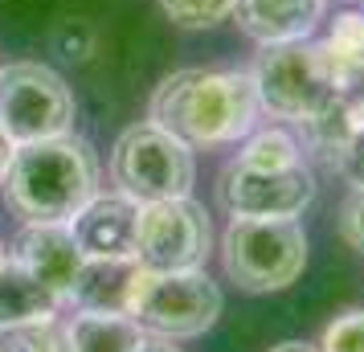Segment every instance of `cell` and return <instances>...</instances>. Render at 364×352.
I'll return each instance as SVG.
<instances>
[{"label":"cell","mask_w":364,"mask_h":352,"mask_svg":"<svg viewBox=\"0 0 364 352\" xmlns=\"http://www.w3.org/2000/svg\"><path fill=\"white\" fill-rule=\"evenodd\" d=\"M135 225H139V201H132L127 193H95L70 218V230L86 258H115V262H135Z\"/></svg>","instance_id":"8fae6325"},{"label":"cell","mask_w":364,"mask_h":352,"mask_svg":"<svg viewBox=\"0 0 364 352\" xmlns=\"http://www.w3.org/2000/svg\"><path fill=\"white\" fill-rule=\"evenodd\" d=\"M70 340H74V352H139L148 344V332L127 311L82 307L70 324Z\"/></svg>","instance_id":"5bb4252c"},{"label":"cell","mask_w":364,"mask_h":352,"mask_svg":"<svg viewBox=\"0 0 364 352\" xmlns=\"http://www.w3.org/2000/svg\"><path fill=\"white\" fill-rule=\"evenodd\" d=\"M13 151H17V144H13V135L4 132V123H0V176H4V168L13 160Z\"/></svg>","instance_id":"cb8c5ba5"},{"label":"cell","mask_w":364,"mask_h":352,"mask_svg":"<svg viewBox=\"0 0 364 352\" xmlns=\"http://www.w3.org/2000/svg\"><path fill=\"white\" fill-rule=\"evenodd\" d=\"M139 352H181V348H176V340H160V336H156V340H148Z\"/></svg>","instance_id":"484cf974"},{"label":"cell","mask_w":364,"mask_h":352,"mask_svg":"<svg viewBox=\"0 0 364 352\" xmlns=\"http://www.w3.org/2000/svg\"><path fill=\"white\" fill-rule=\"evenodd\" d=\"M328 0H233V21L258 46L303 41L323 21Z\"/></svg>","instance_id":"7c38bea8"},{"label":"cell","mask_w":364,"mask_h":352,"mask_svg":"<svg viewBox=\"0 0 364 352\" xmlns=\"http://www.w3.org/2000/svg\"><path fill=\"white\" fill-rule=\"evenodd\" d=\"M328 53L331 78L340 86V95H352L364 86V13H340L331 21L328 37L319 41Z\"/></svg>","instance_id":"9a60e30c"},{"label":"cell","mask_w":364,"mask_h":352,"mask_svg":"<svg viewBox=\"0 0 364 352\" xmlns=\"http://www.w3.org/2000/svg\"><path fill=\"white\" fill-rule=\"evenodd\" d=\"M217 201L230 218H303L315 201L311 164L291 168H246L230 160L217 181Z\"/></svg>","instance_id":"9c48e42d"},{"label":"cell","mask_w":364,"mask_h":352,"mask_svg":"<svg viewBox=\"0 0 364 352\" xmlns=\"http://www.w3.org/2000/svg\"><path fill=\"white\" fill-rule=\"evenodd\" d=\"M50 46L66 62H90L95 50H99V29H95V21H86V17H66L53 25Z\"/></svg>","instance_id":"ffe728a7"},{"label":"cell","mask_w":364,"mask_h":352,"mask_svg":"<svg viewBox=\"0 0 364 352\" xmlns=\"http://www.w3.org/2000/svg\"><path fill=\"white\" fill-rule=\"evenodd\" d=\"M221 262L230 283L250 295L287 291L307 267V230L299 218H230Z\"/></svg>","instance_id":"5b68a950"},{"label":"cell","mask_w":364,"mask_h":352,"mask_svg":"<svg viewBox=\"0 0 364 352\" xmlns=\"http://www.w3.org/2000/svg\"><path fill=\"white\" fill-rule=\"evenodd\" d=\"M250 78H254V90H258V107L270 119L291 123V127L311 123L315 115H323L328 107L344 99L336 78H331L328 53L311 37L262 46Z\"/></svg>","instance_id":"3957f363"},{"label":"cell","mask_w":364,"mask_h":352,"mask_svg":"<svg viewBox=\"0 0 364 352\" xmlns=\"http://www.w3.org/2000/svg\"><path fill=\"white\" fill-rule=\"evenodd\" d=\"M53 311H58V295L50 287L37 283L17 258H4L0 262V332L33 319H50Z\"/></svg>","instance_id":"4fadbf2b"},{"label":"cell","mask_w":364,"mask_h":352,"mask_svg":"<svg viewBox=\"0 0 364 352\" xmlns=\"http://www.w3.org/2000/svg\"><path fill=\"white\" fill-rule=\"evenodd\" d=\"M266 352H319L315 344H303V340H282V344H274V348Z\"/></svg>","instance_id":"d4e9b609"},{"label":"cell","mask_w":364,"mask_h":352,"mask_svg":"<svg viewBox=\"0 0 364 352\" xmlns=\"http://www.w3.org/2000/svg\"><path fill=\"white\" fill-rule=\"evenodd\" d=\"M135 262H115V258H86L78 270V283L70 291V303L95 307V311H123L127 283H132Z\"/></svg>","instance_id":"2e32d148"},{"label":"cell","mask_w":364,"mask_h":352,"mask_svg":"<svg viewBox=\"0 0 364 352\" xmlns=\"http://www.w3.org/2000/svg\"><path fill=\"white\" fill-rule=\"evenodd\" d=\"M213 250V225L193 197L139 205L135 267L144 270H200Z\"/></svg>","instance_id":"ba28073f"},{"label":"cell","mask_w":364,"mask_h":352,"mask_svg":"<svg viewBox=\"0 0 364 352\" xmlns=\"http://www.w3.org/2000/svg\"><path fill=\"white\" fill-rule=\"evenodd\" d=\"M0 262H4V246H0Z\"/></svg>","instance_id":"83f0119b"},{"label":"cell","mask_w":364,"mask_h":352,"mask_svg":"<svg viewBox=\"0 0 364 352\" xmlns=\"http://www.w3.org/2000/svg\"><path fill=\"white\" fill-rule=\"evenodd\" d=\"M148 111L188 148H221L246 139L262 107L250 70H176L156 86Z\"/></svg>","instance_id":"6da1fadb"},{"label":"cell","mask_w":364,"mask_h":352,"mask_svg":"<svg viewBox=\"0 0 364 352\" xmlns=\"http://www.w3.org/2000/svg\"><path fill=\"white\" fill-rule=\"evenodd\" d=\"M331 172H340L352 188H364V132H352L340 144V151L328 160Z\"/></svg>","instance_id":"7402d4cb"},{"label":"cell","mask_w":364,"mask_h":352,"mask_svg":"<svg viewBox=\"0 0 364 352\" xmlns=\"http://www.w3.org/2000/svg\"><path fill=\"white\" fill-rule=\"evenodd\" d=\"M13 258L33 274L37 283L50 287L58 303L70 299V291L78 283V270L86 262L70 221H25V230L13 242Z\"/></svg>","instance_id":"30bf717a"},{"label":"cell","mask_w":364,"mask_h":352,"mask_svg":"<svg viewBox=\"0 0 364 352\" xmlns=\"http://www.w3.org/2000/svg\"><path fill=\"white\" fill-rule=\"evenodd\" d=\"M221 287L200 270H132L123 311L160 340H193L205 336L221 316Z\"/></svg>","instance_id":"277c9868"},{"label":"cell","mask_w":364,"mask_h":352,"mask_svg":"<svg viewBox=\"0 0 364 352\" xmlns=\"http://www.w3.org/2000/svg\"><path fill=\"white\" fill-rule=\"evenodd\" d=\"M233 160L246 168H291L303 164V144L287 127H262V132L246 135V144Z\"/></svg>","instance_id":"e0dca14e"},{"label":"cell","mask_w":364,"mask_h":352,"mask_svg":"<svg viewBox=\"0 0 364 352\" xmlns=\"http://www.w3.org/2000/svg\"><path fill=\"white\" fill-rule=\"evenodd\" d=\"M0 352H74L70 340V324L58 319H33V324H17L0 332Z\"/></svg>","instance_id":"ac0fdd59"},{"label":"cell","mask_w":364,"mask_h":352,"mask_svg":"<svg viewBox=\"0 0 364 352\" xmlns=\"http://www.w3.org/2000/svg\"><path fill=\"white\" fill-rule=\"evenodd\" d=\"M0 123L13 144H37L74 127L70 86L41 62H13L0 70Z\"/></svg>","instance_id":"52a82bcc"},{"label":"cell","mask_w":364,"mask_h":352,"mask_svg":"<svg viewBox=\"0 0 364 352\" xmlns=\"http://www.w3.org/2000/svg\"><path fill=\"white\" fill-rule=\"evenodd\" d=\"M344 4H360V0H344Z\"/></svg>","instance_id":"4316f807"},{"label":"cell","mask_w":364,"mask_h":352,"mask_svg":"<svg viewBox=\"0 0 364 352\" xmlns=\"http://www.w3.org/2000/svg\"><path fill=\"white\" fill-rule=\"evenodd\" d=\"M319 352H364V307L331 319L319 336Z\"/></svg>","instance_id":"44dd1931"},{"label":"cell","mask_w":364,"mask_h":352,"mask_svg":"<svg viewBox=\"0 0 364 352\" xmlns=\"http://www.w3.org/2000/svg\"><path fill=\"white\" fill-rule=\"evenodd\" d=\"M160 9L176 29H213L233 17V0H160Z\"/></svg>","instance_id":"d6986e66"},{"label":"cell","mask_w":364,"mask_h":352,"mask_svg":"<svg viewBox=\"0 0 364 352\" xmlns=\"http://www.w3.org/2000/svg\"><path fill=\"white\" fill-rule=\"evenodd\" d=\"M0 181L9 209L25 221H70L99 193V156L78 135L17 144Z\"/></svg>","instance_id":"7a4b0ae2"},{"label":"cell","mask_w":364,"mask_h":352,"mask_svg":"<svg viewBox=\"0 0 364 352\" xmlns=\"http://www.w3.org/2000/svg\"><path fill=\"white\" fill-rule=\"evenodd\" d=\"M340 238H344L348 246L356 254H364V188H352L348 193V201L340 205Z\"/></svg>","instance_id":"603a6c76"},{"label":"cell","mask_w":364,"mask_h":352,"mask_svg":"<svg viewBox=\"0 0 364 352\" xmlns=\"http://www.w3.org/2000/svg\"><path fill=\"white\" fill-rule=\"evenodd\" d=\"M111 181L119 185V193H127L139 205L172 201V197L193 193L197 160L184 139H176L172 132L148 119L119 135L115 151H111Z\"/></svg>","instance_id":"8992f818"}]
</instances>
